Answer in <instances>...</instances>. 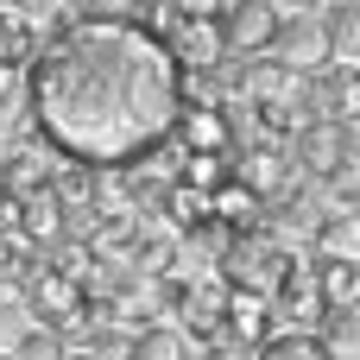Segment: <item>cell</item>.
I'll return each instance as SVG.
<instances>
[{"label":"cell","instance_id":"e0dca14e","mask_svg":"<svg viewBox=\"0 0 360 360\" xmlns=\"http://www.w3.org/2000/svg\"><path fill=\"white\" fill-rule=\"evenodd\" d=\"M57 360H108V354H95V348H63Z\"/></svg>","mask_w":360,"mask_h":360},{"label":"cell","instance_id":"2e32d148","mask_svg":"<svg viewBox=\"0 0 360 360\" xmlns=\"http://www.w3.org/2000/svg\"><path fill=\"white\" fill-rule=\"evenodd\" d=\"M272 6H278V13H323L329 0H272Z\"/></svg>","mask_w":360,"mask_h":360},{"label":"cell","instance_id":"6da1fadb","mask_svg":"<svg viewBox=\"0 0 360 360\" xmlns=\"http://www.w3.org/2000/svg\"><path fill=\"white\" fill-rule=\"evenodd\" d=\"M184 108V63L158 25L133 13H76L25 57V114L51 158L139 165L171 146Z\"/></svg>","mask_w":360,"mask_h":360},{"label":"cell","instance_id":"8992f818","mask_svg":"<svg viewBox=\"0 0 360 360\" xmlns=\"http://www.w3.org/2000/svg\"><path fill=\"white\" fill-rule=\"evenodd\" d=\"M291 152H297V177H316V184H323V177L348 158V139H342V127H335L329 114H310V120L297 127V146H291Z\"/></svg>","mask_w":360,"mask_h":360},{"label":"cell","instance_id":"ac0fdd59","mask_svg":"<svg viewBox=\"0 0 360 360\" xmlns=\"http://www.w3.org/2000/svg\"><path fill=\"white\" fill-rule=\"evenodd\" d=\"M0 360H13V354H6V348H0Z\"/></svg>","mask_w":360,"mask_h":360},{"label":"cell","instance_id":"7c38bea8","mask_svg":"<svg viewBox=\"0 0 360 360\" xmlns=\"http://www.w3.org/2000/svg\"><path fill=\"white\" fill-rule=\"evenodd\" d=\"M253 360H335V354L323 348L316 329H266L253 342Z\"/></svg>","mask_w":360,"mask_h":360},{"label":"cell","instance_id":"4fadbf2b","mask_svg":"<svg viewBox=\"0 0 360 360\" xmlns=\"http://www.w3.org/2000/svg\"><path fill=\"white\" fill-rule=\"evenodd\" d=\"M316 335H323V348H329L335 360H360V304L329 310V316L316 323Z\"/></svg>","mask_w":360,"mask_h":360},{"label":"cell","instance_id":"ba28073f","mask_svg":"<svg viewBox=\"0 0 360 360\" xmlns=\"http://www.w3.org/2000/svg\"><path fill=\"white\" fill-rule=\"evenodd\" d=\"M171 139H177L184 152H234L228 108H177V120H171Z\"/></svg>","mask_w":360,"mask_h":360},{"label":"cell","instance_id":"9a60e30c","mask_svg":"<svg viewBox=\"0 0 360 360\" xmlns=\"http://www.w3.org/2000/svg\"><path fill=\"white\" fill-rule=\"evenodd\" d=\"M13 360H57L63 354V335L57 329H44V323H32V329H19L13 335V348H6Z\"/></svg>","mask_w":360,"mask_h":360},{"label":"cell","instance_id":"7a4b0ae2","mask_svg":"<svg viewBox=\"0 0 360 360\" xmlns=\"http://www.w3.org/2000/svg\"><path fill=\"white\" fill-rule=\"evenodd\" d=\"M291 259H297V253H291L285 240H272L266 221H247V228H234V240H228V253L215 259V272H221V285H234V291L272 297V285L285 278Z\"/></svg>","mask_w":360,"mask_h":360},{"label":"cell","instance_id":"8fae6325","mask_svg":"<svg viewBox=\"0 0 360 360\" xmlns=\"http://www.w3.org/2000/svg\"><path fill=\"white\" fill-rule=\"evenodd\" d=\"M323 38H329V63L360 70V0H329L323 6Z\"/></svg>","mask_w":360,"mask_h":360},{"label":"cell","instance_id":"52a82bcc","mask_svg":"<svg viewBox=\"0 0 360 360\" xmlns=\"http://www.w3.org/2000/svg\"><path fill=\"white\" fill-rule=\"evenodd\" d=\"M13 234L32 240V247H51V240L63 234V196H57L51 184L19 190V196H13Z\"/></svg>","mask_w":360,"mask_h":360},{"label":"cell","instance_id":"9c48e42d","mask_svg":"<svg viewBox=\"0 0 360 360\" xmlns=\"http://www.w3.org/2000/svg\"><path fill=\"white\" fill-rule=\"evenodd\" d=\"M310 278H316V291H323L329 310L360 304V253H316L310 259Z\"/></svg>","mask_w":360,"mask_h":360},{"label":"cell","instance_id":"30bf717a","mask_svg":"<svg viewBox=\"0 0 360 360\" xmlns=\"http://www.w3.org/2000/svg\"><path fill=\"white\" fill-rule=\"evenodd\" d=\"M127 360H196V342H190L177 323L152 316V323H139V329H133V342H127Z\"/></svg>","mask_w":360,"mask_h":360},{"label":"cell","instance_id":"5b68a950","mask_svg":"<svg viewBox=\"0 0 360 360\" xmlns=\"http://www.w3.org/2000/svg\"><path fill=\"white\" fill-rule=\"evenodd\" d=\"M266 304H272V316H285L291 329H316V323L329 316V304H323V291H316V278H310V259H291Z\"/></svg>","mask_w":360,"mask_h":360},{"label":"cell","instance_id":"5bb4252c","mask_svg":"<svg viewBox=\"0 0 360 360\" xmlns=\"http://www.w3.org/2000/svg\"><path fill=\"white\" fill-rule=\"evenodd\" d=\"M316 253H360V215L354 209L316 215Z\"/></svg>","mask_w":360,"mask_h":360},{"label":"cell","instance_id":"3957f363","mask_svg":"<svg viewBox=\"0 0 360 360\" xmlns=\"http://www.w3.org/2000/svg\"><path fill=\"white\" fill-rule=\"evenodd\" d=\"M266 57H278L297 76H316L329 63V38H323V13H278V32L266 44Z\"/></svg>","mask_w":360,"mask_h":360},{"label":"cell","instance_id":"277c9868","mask_svg":"<svg viewBox=\"0 0 360 360\" xmlns=\"http://www.w3.org/2000/svg\"><path fill=\"white\" fill-rule=\"evenodd\" d=\"M278 32V6L272 0H234L215 13V38H221V57H259Z\"/></svg>","mask_w":360,"mask_h":360}]
</instances>
